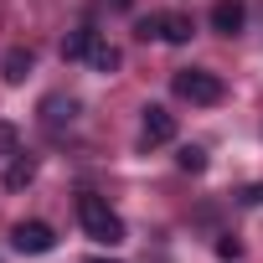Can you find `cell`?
Here are the masks:
<instances>
[{
	"mask_svg": "<svg viewBox=\"0 0 263 263\" xmlns=\"http://www.w3.org/2000/svg\"><path fill=\"white\" fill-rule=\"evenodd\" d=\"M21 150V135H16V124H6L0 119V155H16Z\"/></svg>",
	"mask_w": 263,
	"mask_h": 263,
	"instance_id": "13",
	"label": "cell"
},
{
	"mask_svg": "<svg viewBox=\"0 0 263 263\" xmlns=\"http://www.w3.org/2000/svg\"><path fill=\"white\" fill-rule=\"evenodd\" d=\"M93 263H114V258H93Z\"/></svg>",
	"mask_w": 263,
	"mask_h": 263,
	"instance_id": "15",
	"label": "cell"
},
{
	"mask_svg": "<svg viewBox=\"0 0 263 263\" xmlns=\"http://www.w3.org/2000/svg\"><path fill=\"white\" fill-rule=\"evenodd\" d=\"M93 36H98L93 26H78V31H67V36H62V57H67V62H88V47H93Z\"/></svg>",
	"mask_w": 263,
	"mask_h": 263,
	"instance_id": "7",
	"label": "cell"
},
{
	"mask_svg": "<svg viewBox=\"0 0 263 263\" xmlns=\"http://www.w3.org/2000/svg\"><path fill=\"white\" fill-rule=\"evenodd\" d=\"M31 181H36V160L16 150V155H11V165H6V186H11V191H26Z\"/></svg>",
	"mask_w": 263,
	"mask_h": 263,
	"instance_id": "6",
	"label": "cell"
},
{
	"mask_svg": "<svg viewBox=\"0 0 263 263\" xmlns=\"http://www.w3.org/2000/svg\"><path fill=\"white\" fill-rule=\"evenodd\" d=\"M160 42H171V47L191 42V21H186V16H176V11H165V16H160Z\"/></svg>",
	"mask_w": 263,
	"mask_h": 263,
	"instance_id": "10",
	"label": "cell"
},
{
	"mask_svg": "<svg viewBox=\"0 0 263 263\" xmlns=\"http://www.w3.org/2000/svg\"><path fill=\"white\" fill-rule=\"evenodd\" d=\"M72 114H78V98H62V93H52V98L42 103V119H47L52 129H62V124H72Z\"/></svg>",
	"mask_w": 263,
	"mask_h": 263,
	"instance_id": "8",
	"label": "cell"
},
{
	"mask_svg": "<svg viewBox=\"0 0 263 263\" xmlns=\"http://www.w3.org/2000/svg\"><path fill=\"white\" fill-rule=\"evenodd\" d=\"M0 72H6V83H26V72H31V52H26V47H11L6 62H0Z\"/></svg>",
	"mask_w": 263,
	"mask_h": 263,
	"instance_id": "9",
	"label": "cell"
},
{
	"mask_svg": "<svg viewBox=\"0 0 263 263\" xmlns=\"http://www.w3.org/2000/svg\"><path fill=\"white\" fill-rule=\"evenodd\" d=\"M176 165H181L186 176H201V171H206V150H196V145H186V150L176 155Z\"/></svg>",
	"mask_w": 263,
	"mask_h": 263,
	"instance_id": "12",
	"label": "cell"
},
{
	"mask_svg": "<svg viewBox=\"0 0 263 263\" xmlns=\"http://www.w3.org/2000/svg\"><path fill=\"white\" fill-rule=\"evenodd\" d=\"M135 36H140V42H155V36H160V16H140V21H135Z\"/></svg>",
	"mask_w": 263,
	"mask_h": 263,
	"instance_id": "14",
	"label": "cell"
},
{
	"mask_svg": "<svg viewBox=\"0 0 263 263\" xmlns=\"http://www.w3.org/2000/svg\"><path fill=\"white\" fill-rule=\"evenodd\" d=\"M78 222H83V232H88L93 242H103V248H119V242H124V222H119V212H114L103 196H93V191L78 196Z\"/></svg>",
	"mask_w": 263,
	"mask_h": 263,
	"instance_id": "1",
	"label": "cell"
},
{
	"mask_svg": "<svg viewBox=\"0 0 263 263\" xmlns=\"http://www.w3.org/2000/svg\"><path fill=\"white\" fill-rule=\"evenodd\" d=\"M171 88H176V98H186V103H217V98H222V78L206 72V67H181V72L171 78Z\"/></svg>",
	"mask_w": 263,
	"mask_h": 263,
	"instance_id": "2",
	"label": "cell"
},
{
	"mask_svg": "<svg viewBox=\"0 0 263 263\" xmlns=\"http://www.w3.org/2000/svg\"><path fill=\"white\" fill-rule=\"evenodd\" d=\"M171 140H176V114L160 108V103H150L145 119H140V145L150 150V145H171Z\"/></svg>",
	"mask_w": 263,
	"mask_h": 263,
	"instance_id": "3",
	"label": "cell"
},
{
	"mask_svg": "<svg viewBox=\"0 0 263 263\" xmlns=\"http://www.w3.org/2000/svg\"><path fill=\"white\" fill-rule=\"evenodd\" d=\"M11 248L16 253H52L57 248V232L47 222H16L11 227Z\"/></svg>",
	"mask_w": 263,
	"mask_h": 263,
	"instance_id": "4",
	"label": "cell"
},
{
	"mask_svg": "<svg viewBox=\"0 0 263 263\" xmlns=\"http://www.w3.org/2000/svg\"><path fill=\"white\" fill-rule=\"evenodd\" d=\"M242 21H248V6H242V0H217V6H212V31L237 36V31H242Z\"/></svg>",
	"mask_w": 263,
	"mask_h": 263,
	"instance_id": "5",
	"label": "cell"
},
{
	"mask_svg": "<svg viewBox=\"0 0 263 263\" xmlns=\"http://www.w3.org/2000/svg\"><path fill=\"white\" fill-rule=\"evenodd\" d=\"M88 67H93V72H114V67H119V47H108L103 36H93V47H88Z\"/></svg>",
	"mask_w": 263,
	"mask_h": 263,
	"instance_id": "11",
	"label": "cell"
}]
</instances>
